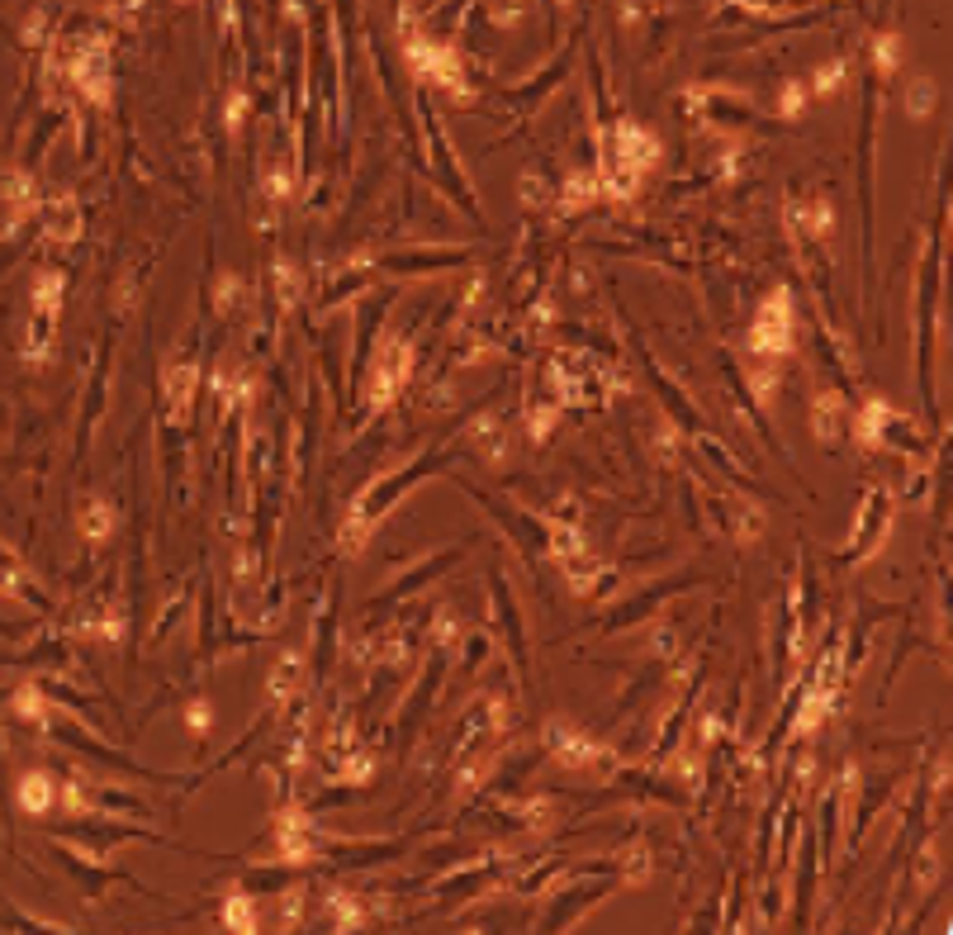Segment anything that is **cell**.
Wrapping results in <instances>:
<instances>
[{
	"label": "cell",
	"instance_id": "2",
	"mask_svg": "<svg viewBox=\"0 0 953 935\" xmlns=\"http://www.w3.org/2000/svg\"><path fill=\"white\" fill-rule=\"evenodd\" d=\"M81 527H86L90 541H104L110 537V509H104V503H90V509L81 513Z\"/></svg>",
	"mask_w": 953,
	"mask_h": 935
},
{
	"label": "cell",
	"instance_id": "1",
	"mask_svg": "<svg viewBox=\"0 0 953 935\" xmlns=\"http://www.w3.org/2000/svg\"><path fill=\"white\" fill-rule=\"evenodd\" d=\"M20 802L29 812H48L52 808V778L48 774H24L20 778Z\"/></svg>",
	"mask_w": 953,
	"mask_h": 935
}]
</instances>
